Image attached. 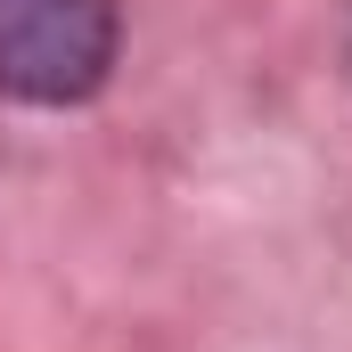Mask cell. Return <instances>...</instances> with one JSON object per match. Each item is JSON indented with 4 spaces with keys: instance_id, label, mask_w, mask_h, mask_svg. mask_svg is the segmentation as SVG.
I'll use <instances>...</instances> for the list:
<instances>
[{
    "instance_id": "6da1fadb",
    "label": "cell",
    "mask_w": 352,
    "mask_h": 352,
    "mask_svg": "<svg viewBox=\"0 0 352 352\" xmlns=\"http://www.w3.org/2000/svg\"><path fill=\"white\" fill-rule=\"evenodd\" d=\"M115 74V0H0V90L74 107Z\"/></svg>"
}]
</instances>
